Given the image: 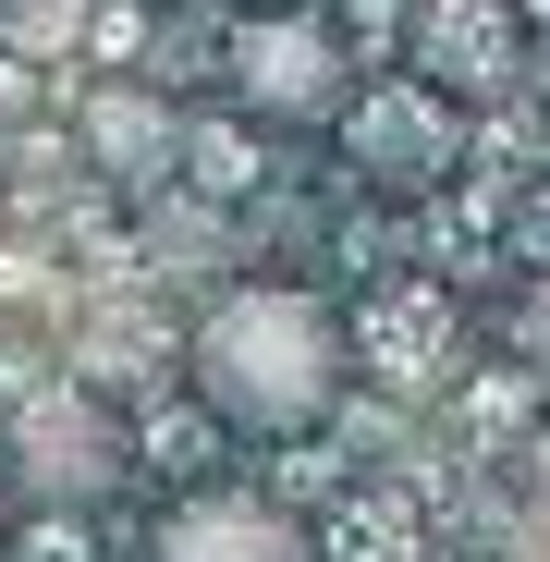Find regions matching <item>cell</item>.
<instances>
[{
  "label": "cell",
  "instance_id": "cell-1",
  "mask_svg": "<svg viewBox=\"0 0 550 562\" xmlns=\"http://www.w3.org/2000/svg\"><path fill=\"white\" fill-rule=\"evenodd\" d=\"M197 404L245 440H306L343 404V318L306 281H233L197 318Z\"/></svg>",
  "mask_w": 550,
  "mask_h": 562
},
{
  "label": "cell",
  "instance_id": "cell-2",
  "mask_svg": "<svg viewBox=\"0 0 550 562\" xmlns=\"http://www.w3.org/2000/svg\"><path fill=\"white\" fill-rule=\"evenodd\" d=\"M221 74H233V99H245L257 123H294V135L355 111L343 37H330L318 13H245V25H233V49H221Z\"/></svg>",
  "mask_w": 550,
  "mask_h": 562
},
{
  "label": "cell",
  "instance_id": "cell-3",
  "mask_svg": "<svg viewBox=\"0 0 550 562\" xmlns=\"http://www.w3.org/2000/svg\"><path fill=\"white\" fill-rule=\"evenodd\" d=\"M343 135V171L380 183V196H428L452 171V99L428 74H392V86H355V111L330 123Z\"/></svg>",
  "mask_w": 550,
  "mask_h": 562
},
{
  "label": "cell",
  "instance_id": "cell-4",
  "mask_svg": "<svg viewBox=\"0 0 550 562\" xmlns=\"http://www.w3.org/2000/svg\"><path fill=\"white\" fill-rule=\"evenodd\" d=\"M123 477V416L99 404V392H37L25 416H13V490H37V502H99Z\"/></svg>",
  "mask_w": 550,
  "mask_h": 562
},
{
  "label": "cell",
  "instance_id": "cell-5",
  "mask_svg": "<svg viewBox=\"0 0 550 562\" xmlns=\"http://www.w3.org/2000/svg\"><path fill=\"white\" fill-rule=\"evenodd\" d=\"M74 147H86L99 183L159 196V183L183 171V111L159 99V86H86V99H74Z\"/></svg>",
  "mask_w": 550,
  "mask_h": 562
},
{
  "label": "cell",
  "instance_id": "cell-6",
  "mask_svg": "<svg viewBox=\"0 0 550 562\" xmlns=\"http://www.w3.org/2000/svg\"><path fill=\"white\" fill-rule=\"evenodd\" d=\"M416 74L440 99H502L526 74V25L514 0H416Z\"/></svg>",
  "mask_w": 550,
  "mask_h": 562
},
{
  "label": "cell",
  "instance_id": "cell-7",
  "mask_svg": "<svg viewBox=\"0 0 550 562\" xmlns=\"http://www.w3.org/2000/svg\"><path fill=\"white\" fill-rule=\"evenodd\" d=\"M147 562H318V538L282 514V502H245V490H197V502H171Z\"/></svg>",
  "mask_w": 550,
  "mask_h": 562
},
{
  "label": "cell",
  "instance_id": "cell-8",
  "mask_svg": "<svg viewBox=\"0 0 550 562\" xmlns=\"http://www.w3.org/2000/svg\"><path fill=\"white\" fill-rule=\"evenodd\" d=\"M0 25H13L25 49H61V37L86 25V0H0Z\"/></svg>",
  "mask_w": 550,
  "mask_h": 562
},
{
  "label": "cell",
  "instance_id": "cell-9",
  "mask_svg": "<svg viewBox=\"0 0 550 562\" xmlns=\"http://www.w3.org/2000/svg\"><path fill=\"white\" fill-rule=\"evenodd\" d=\"M514 355H526V380L550 392V281H538V294L514 306Z\"/></svg>",
  "mask_w": 550,
  "mask_h": 562
},
{
  "label": "cell",
  "instance_id": "cell-10",
  "mask_svg": "<svg viewBox=\"0 0 550 562\" xmlns=\"http://www.w3.org/2000/svg\"><path fill=\"white\" fill-rule=\"evenodd\" d=\"M0 514H13V464H0Z\"/></svg>",
  "mask_w": 550,
  "mask_h": 562
},
{
  "label": "cell",
  "instance_id": "cell-11",
  "mask_svg": "<svg viewBox=\"0 0 550 562\" xmlns=\"http://www.w3.org/2000/svg\"><path fill=\"white\" fill-rule=\"evenodd\" d=\"M538 477H550V452H538Z\"/></svg>",
  "mask_w": 550,
  "mask_h": 562
}]
</instances>
